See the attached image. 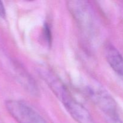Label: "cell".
I'll use <instances>...</instances> for the list:
<instances>
[{"mask_svg":"<svg viewBox=\"0 0 123 123\" xmlns=\"http://www.w3.org/2000/svg\"><path fill=\"white\" fill-rule=\"evenodd\" d=\"M5 105L8 113L18 123H48L25 102L8 100L6 102Z\"/></svg>","mask_w":123,"mask_h":123,"instance_id":"cell-3","label":"cell"},{"mask_svg":"<svg viewBox=\"0 0 123 123\" xmlns=\"http://www.w3.org/2000/svg\"><path fill=\"white\" fill-rule=\"evenodd\" d=\"M105 121L106 123H123L118 115L112 117H105Z\"/></svg>","mask_w":123,"mask_h":123,"instance_id":"cell-6","label":"cell"},{"mask_svg":"<svg viewBox=\"0 0 123 123\" xmlns=\"http://www.w3.org/2000/svg\"><path fill=\"white\" fill-rule=\"evenodd\" d=\"M6 16V10L2 1H0V17L2 18H5Z\"/></svg>","mask_w":123,"mask_h":123,"instance_id":"cell-8","label":"cell"},{"mask_svg":"<svg viewBox=\"0 0 123 123\" xmlns=\"http://www.w3.org/2000/svg\"><path fill=\"white\" fill-rule=\"evenodd\" d=\"M88 97L104 113L105 117L118 115L117 106L110 94L97 82H91L85 88Z\"/></svg>","mask_w":123,"mask_h":123,"instance_id":"cell-2","label":"cell"},{"mask_svg":"<svg viewBox=\"0 0 123 123\" xmlns=\"http://www.w3.org/2000/svg\"><path fill=\"white\" fill-rule=\"evenodd\" d=\"M44 35H45L46 39L47 40L48 42L50 43V41H51V34H50V30H49V26L48 25H45L44 26Z\"/></svg>","mask_w":123,"mask_h":123,"instance_id":"cell-7","label":"cell"},{"mask_svg":"<svg viewBox=\"0 0 123 123\" xmlns=\"http://www.w3.org/2000/svg\"><path fill=\"white\" fill-rule=\"evenodd\" d=\"M67 6L77 23L86 31H91L93 25V13L88 2L85 1H70Z\"/></svg>","mask_w":123,"mask_h":123,"instance_id":"cell-4","label":"cell"},{"mask_svg":"<svg viewBox=\"0 0 123 123\" xmlns=\"http://www.w3.org/2000/svg\"><path fill=\"white\" fill-rule=\"evenodd\" d=\"M38 73L77 123H96L88 111L73 97L67 86L55 73L49 68L40 67L38 68Z\"/></svg>","mask_w":123,"mask_h":123,"instance_id":"cell-1","label":"cell"},{"mask_svg":"<svg viewBox=\"0 0 123 123\" xmlns=\"http://www.w3.org/2000/svg\"><path fill=\"white\" fill-rule=\"evenodd\" d=\"M105 56L113 70L123 77V57L118 49L111 43L106 46Z\"/></svg>","mask_w":123,"mask_h":123,"instance_id":"cell-5","label":"cell"}]
</instances>
